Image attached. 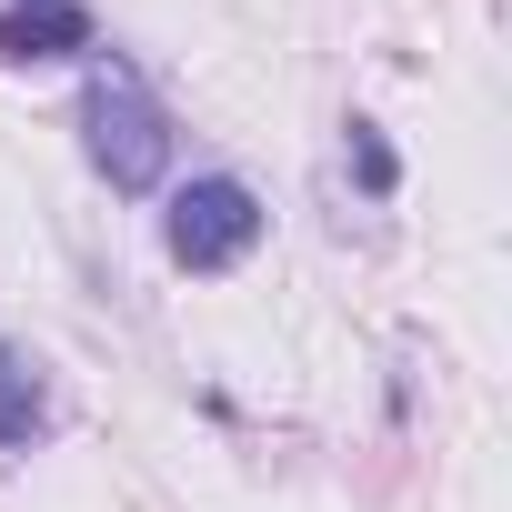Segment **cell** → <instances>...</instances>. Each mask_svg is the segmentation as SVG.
I'll return each instance as SVG.
<instances>
[{
  "label": "cell",
  "instance_id": "obj_5",
  "mask_svg": "<svg viewBox=\"0 0 512 512\" xmlns=\"http://www.w3.org/2000/svg\"><path fill=\"white\" fill-rule=\"evenodd\" d=\"M352 171H362V191H392L402 171H392V151H382V131L372 121H352Z\"/></svg>",
  "mask_w": 512,
  "mask_h": 512
},
{
  "label": "cell",
  "instance_id": "obj_4",
  "mask_svg": "<svg viewBox=\"0 0 512 512\" xmlns=\"http://www.w3.org/2000/svg\"><path fill=\"white\" fill-rule=\"evenodd\" d=\"M51 432V382L21 342H0V452H31Z\"/></svg>",
  "mask_w": 512,
  "mask_h": 512
},
{
  "label": "cell",
  "instance_id": "obj_3",
  "mask_svg": "<svg viewBox=\"0 0 512 512\" xmlns=\"http://www.w3.org/2000/svg\"><path fill=\"white\" fill-rule=\"evenodd\" d=\"M91 51V0H0V61H71Z\"/></svg>",
  "mask_w": 512,
  "mask_h": 512
},
{
  "label": "cell",
  "instance_id": "obj_2",
  "mask_svg": "<svg viewBox=\"0 0 512 512\" xmlns=\"http://www.w3.org/2000/svg\"><path fill=\"white\" fill-rule=\"evenodd\" d=\"M161 241H171L181 272H241L251 241H262V191H251L241 171H201L191 191H171Z\"/></svg>",
  "mask_w": 512,
  "mask_h": 512
},
{
  "label": "cell",
  "instance_id": "obj_1",
  "mask_svg": "<svg viewBox=\"0 0 512 512\" xmlns=\"http://www.w3.org/2000/svg\"><path fill=\"white\" fill-rule=\"evenodd\" d=\"M81 151H91V171L111 191H151L171 171V111L151 101V81L131 61H101L81 81Z\"/></svg>",
  "mask_w": 512,
  "mask_h": 512
}]
</instances>
